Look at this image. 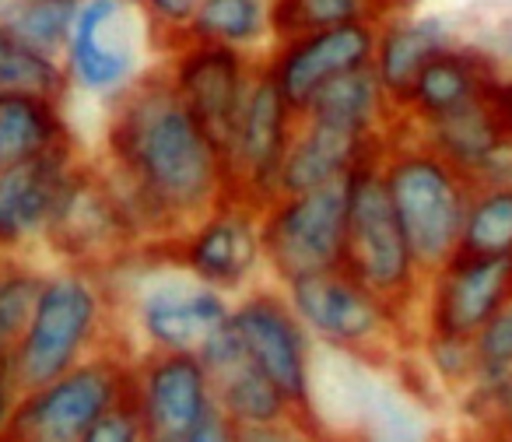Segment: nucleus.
<instances>
[{
	"mask_svg": "<svg viewBox=\"0 0 512 442\" xmlns=\"http://www.w3.org/2000/svg\"><path fill=\"white\" fill-rule=\"evenodd\" d=\"M88 155L64 144L0 172V257H36Z\"/></svg>",
	"mask_w": 512,
	"mask_h": 442,
	"instance_id": "15",
	"label": "nucleus"
},
{
	"mask_svg": "<svg viewBox=\"0 0 512 442\" xmlns=\"http://www.w3.org/2000/svg\"><path fill=\"white\" fill-rule=\"evenodd\" d=\"M474 355L477 383H495V379L512 376V299L474 337Z\"/></svg>",
	"mask_w": 512,
	"mask_h": 442,
	"instance_id": "34",
	"label": "nucleus"
},
{
	"mask_svg": "<svg viewBox=\"0 0 512 442\" xmlns=\"http://www.w3.org/2000/svg\"><path fill=\"white\" fill-rule=\"evenodd\" d=\"M162 74L172 85V92L179 95V102L225 148L256 81L264 74V60L235 53L228 46L190 39L162 60Z\"/></svg>",
	"mask_w": 512,
	"mask_h": 442,
	"instance_id": "12",
	"label": "nucleus"
},
{
	"mask_svg": "<svg viewBox=\"0 0 512 442\" xmlns=\"http://www.w3.org/2000/svg\"><path fill=\"white\" fill-rule=\"evenodd\" d=\"M50 267L36 257H0V358H15Z\"/></svg>",
	"mask_w": 512,
	"mask_h": 442,
	"instance_id": "28",
	"label": "nucleus"
},
{
	"mask_svg": "<svg viewBox=\"0 0 512 442\" xmlns=\"http://www.w3.org/2000/svg\"><path fill=\"white\" fill-rule=\"evenodd\" d=\"M379 176L421 271L432 274L453 253H460L463 218L474 183L442 155H435L418 137V127L404 116L390 127L386 148L379 155Z\"/></svg>",
	"mask_w": 512,
	"mask_h": 442,
	"instance_id": "4",
	"label": "nucleus"
},
{
	"mask_svg": "<svg viewBox=\"0 0 512 442\" xmlns=\"http://www.w3.org/2000/svg\"><path fill=\"white\" fill-rule=\"evenodd\" d=\"M95 165L141 246L169 243L228 197L221 144L179 102L162 64L109 106Z\"/></svg>",
	"mask_w": 512,
	"mask_h": 442,
	"instance_id": "1",
	"label": "nucleus"
},
{
	"mask_svg": "<svg viewBox=\"0 0 512 442\" xmlns=\"http://www.w3.org/2000/svg\"><path fill=\"white\" fill-rule=\"evenodd\" d=\"M130 400L148 439L183 442L214 411V383L197 351H144L134 355Z\"/></svg>",
	"mask_w": 512,
	"mask_h": 442,
	"instance_id": "18",
	"label": "nucleus"
},
{
	"mask_svg": "<svg viewBox=\"0 0 512 442\" xmlns=\"http://www.w3.org/2000/svg\"><path fill=\"white\" fill-rule=\"evenodd\" d=\"M197 355L214 383L218 411L225 414L242 435L271 432V428L302 418V414L288 404L285 393L249 362L239 334L232 330V320L214 330L197 348Z\"/></svg>",
	"mask_w": 512,
	"mask_h": 442,
	"instance_id": "19",
	"label": "nucleus"
},
{
	"mask_svg": "<svg viewBox=\"0 0 512 442\" xmlns=\"http://www.w3.org/2000/svg\"><path fill=\"white\" fill-rule=\"evenodd\" d=\"M295 127H299V113L260 74L232 137L221 148L232 197H242L256 207H267L281 197V169H285Z\"/></svg>",
	"mask_w": 512,
	"mask_h": 442,
	"instance_id": "14",
	"label": "nucleus"
},
{
	"mask_svg": "<svg viewBox=\"0 0 512 442\" xmlns=\"http://www.w3.org/2000/svg\"><path fill=\"white\" fill-rule=\"evenodd\" d=\"M383 148L386 137L351 134V130L299 116L285 169H281V193H309L348 183L362 165L379 162Z\"/></svg>",
	"mask_w": 512,
	"mask_h": 442,
	"instance_id": "20",
	"label": "nucleus"
},
{
	"mask_svg": "<svg viewBox=\"0 0 512 442\" xmlns=\"http://www.w3.org/2000/svg\"><path fill=\"white\" fill-rule=\"evenodd\" d=\"M232 330L239 334L249 362L288 397L302 418H320L313 407V348L285 288L264 281L239 295L232 306Z\"/></svg>",
	"mask_w": 512,
	"mask_h": 442,
	"instance_id": "11",
	"label": "nucleus"
},
{
	"mask_svg": "<svg viewBox=\"0 0 512 442\" xmlns=\"http://www.w3.org/2000/svg\"><path fill=\"white\" fill-rule=\"evenodd\" d=\"M8 4H11V0H0V11H4V8H8Z\"/></svg>",
	"mask_w": 512,
	"mask_h": 442,
	"instance_id": "42",
	"label": "nucleus"
},
{
	"mask_svg": "<svg viewBox=\"0 0 512 442\" xmlns=\"http://www.w3.org/2000/svg\"><path fill=\"white\" fill-rule=\"evenodd\" d=\"M74 141L78 137L64 113V102L36 99V95H0V172Z\"/></svg>",
	"mask_w": 512,
	"mask_h": 442,
	"instance_id": "24",
	"label": "nucleus"
},
{
	"mask_svg": "<svg viewBox=\"0 0 512 442\" xmlns=\"http://www.w3.org/2000/svg\"><path fill=\"white\" fill-rule=\"evenodd\" d=\"M22 383L15 376V365L11 358H0V439H8L11 421L18 414V404H22Z\"/></svg>",
	"mask_w": 512,
	"mask_h": 442,
	"instance_id": "37",
	"label": "nucleus"
},
{
	"mask_svg": "<svg viewBox=\"0 0 512 442\" xmlns=\"http://www.w3.org/2000/svg\"><path fill=\"white\" fill-rule=\"evenodd\" d=\"M67 71L60 60L22 46L0 22V95H36V99L67 102Z\"/></svg>",
	"mask_w": 512,
	"mask_h": 442,
	"instance_id": "30",
	"label": "nucleus"
},
{
	"mask_svg": "<svg viewBox=\"0 0 512 442\" xmlns=\"http://www.w3.org/2000/svg\"><path fill=\"white\" fill-rule=\"evenodd\" d=\"M246 442H337V439L323 428L320 418H295L288 425L271 428V432L246 435Z\"/></svg>",
	"mask_w": 512,
	"mask_h": 442,
	"instance_id": "36",
	"label": "nucleus"
},
{
	"mask_svg": "<svg viewBox=\"0 0 512 442\" xmlns=\"http://www.w3.org/2000/svg\"><path fill=\"white\" fill-rule=\"evenodd\" d=\"M509 299L512 260L453 253L446 264L425 274L418 334H446L474 341Z\"/></svg>",
	"mask_w": 512,
	"mask_h": 442,
	"instance_id": "16",
	"label": "nucleus"
},
{
	"mask_svg": "<svg viewBox=\"0 0 512 442\" xmlns=\"http://www.w3.org/2000/svg\"><path fill=\"white\" fill-rule=\"evenodd\" d=\"M134 4H141V0H134Z\"/></svg>",
	"mask_w": 512,
	"mask_h": 442,
	"instance_id": "44",
	"label": "nucleus"
},
{
	"mask_svg": "<svg viewBox=\"0 0 512 442\" xmlns=\"http://www.w3.org/2000/svg\"><path fill=\"white\" fill-rule=\"evenodd\" d=\"M162 64L148 18L134 0H81L78 25L64 53L71 92L109 106Z\"/></svg>",
	"mask_w": 512,
	"mask_h": 442,
	"instance_id": "7",
	"label": "nucleus"
},
{
	"mask_svg": "<svg viewBox=\"0 0 512 442\" xmlns=\"http://www.w3.org/2000/svg\"><path fill=\"white\" fill-rule=\"evenodd\" d=\"M292 309L316 344L358 362H390L418 341V327L362 285L348 267L285 285Z\"/></svg>",
	"mask_w": 512,
	"mask_h": 442,
	"instance_id": "5",
	"label": "nucleus"
},
{
	"mask_svg": "<svg viewBox=\"0 0 512 442\" xmlns=\"http://www.w3.org/2000/svg\"><path fill=\"white\" fill-rule=\"evenodd\" d=\"M453 43H456L453 29L439 15L407 11V15H386L379 22L372 71H376L379 85L393 99L397 113H400V102L411 92V85L418 81V74Z\"/></svg>",
	"mask_w": 512,
	"mask_h": 442,
	"instance_id": "22",
	"label": "nucleus"
},
{
	"mask_svg": "<svg viewBox=\"0 0 512 442\" xmlns=\"http://www.w3.org/2000/svg\"><path fill=\"white\" fill-rule=\"evenodd\" d=\"M183 442H246V435L232 425L221 411H214L204 425H197Z\"/></svg>",
	"mask_w": 512,
	"mask_h": 442,
	"instance_id": "39",
	"label": "nucleus"
},
{
	"mask_svg": "<svg viewBox=\"0 0 512 442\" xmlns=\"http://www.w3.org/2000/svg\"><path fill=\"white\" fill-rule=\"evenodd\" d=\"M418 137L435 155L446 158L456 172H463L470 183H488L495 165L512 148V141L502 134L484 99L418 127Z\"/></svg>",
	"mask_w": 512,
	"mask_h": 442,
	"instance_id": "23",
	"label": "nucleus"
},
{
	"mask_svg": "<svg viewBox=\"0 0 512 442\" xmlns=\"http://www.w3.org/2000/svg\"><path fill=\"white\" fill-rule=\"evenodd\" d=\"M418 348V362L428 372L439 390L460 397L463 390L477 383V355L474 341L467 337H446V334H418L414 341Z\"/></svg>",
	"mask_w": 512,
	"mask_h": 442,
	"instance_id": "32",
	"label": "nucleus"
},
{
	"mask_svg": "<svg viewBox=\"0 0 512 442\" xmlns=\"http://www.w3.org/2000/svg\"><path fill=\"white\" fill-rule=\"evenodd\" d=\"M137 250H144V246L134 239L127 218L116 207L99 165H95V158H85L57 218H53L43 253L60 267L109 271Z\"/></svg>",
	"mask_w": 512,
	"mask_h": 442,
	"instance_id": "13",
	"label": "nucleus"
},
{
	"mask_svg": "<svg viewBox=\"0 0 512 442\" xmlns=\"http://www.w3.org/2000/svg\"><path fill=\"white\" fill-rule=\"evenodd\" d=\"M460 442H512V435H505V432H467Z\"/></svg>",
	"mask_w": 512,
	"mask_h": 442,
	"instance_id": "41",
	"label": "nucleus"
},
{
	"mask_svg": "<svg viewBox=\"0 0 512 442\" xmlns=\"http://www.w3.org/2000/svg\"><path fill=\"white\" fill-rule=\"evenodd\" d=\"M428 0H386V15H407V11H418Z\"/></svg>",
	"mask_w": 512,
	"mask_h": 442,
	"instance_id": "40",
	"label": "nucleus"
},
{
	"mask_svg": "<svg viewBox=\"0 0 512 442\" xmlns=\"http://www.w3.org/2000/svg\"><path fill=\"white\" fill-rule=\"evenodd\" d=\"M306 116L365 137H390V127L400 120L397 106L386 95V88L379 85L372 67L330 81L313 99V106L306 109Z\"/></svg>",
	"mask_w": 512,
	"mask_h": 442,
	"instance_id": "25",
	"label": "nucleus"
},
{
	"mask_svg": "<svg viewBox=\"0 0 512 442\" xmlns=\"http://www.w3.org/2000/svg\"><path fill=\"white\" fill-rule=\"evenodd\" d=\"M113 348H127V341L106 274L50 264L32 323L11 358L22 390L53 383L81 362Z\"/></svg>",
	"mask_w": 512,
	"mask_h": 442,
	"instance_id": "3",
	"label": "nucleus"
},
{
	"mask_svg": "<svg viewBox=\"0 0 512 442\" xmlns=\"http://www.w3.org/2000/svg\"><path fill=\"white\" fill-rule=\"evenodd\" d=\"M509 435H512V428H509Z\"/></svg>",
	"mask_w": 512,
	"mask_h": 442,
	"instance_id": "45",
	"label": "nucleus"
},
{
	"mask_svg": "<svg viewBox=\"0 0 512 442\" xmlns=\"http://www.w3.org/2000/svg\"><path fill=\"white\" fill-rule=\"evenodd\" d=\"M200 4L204 0H141V11L148 18L151 39H155L162 60L176 46L190 43V29L200 15Z\"/></svg>",
	"mask_w": 512,
	"mask_h": 442,
	"instance_id": "33",
	"label": "nucleus"
},
{
	"mask_svg": "<svg viewBox=\"0 0 512 442\" xmlns=\"http://www.w3.org/2000/svg\"><path fill=\"white\" fill-rule=\"evenodd\" d=\"M267 281L292 285L306 274L337 271L348 257V183L281 193L260 211Z\"/></svg>",
	"mask_w": 512,
	"mask_h": 442,
	"instance_id": "9",
	"label": "nucleus"
},
{
	"mask_svg": "<svg viewBox=\"0 0 512 442\" xmlns=\"http://www.w3.org/2000/svg\"><path fill=\"white\" fill-rule=\"evenodd\" d=\"M498 74H502V64L484 46L456 39L449 50H442L418 74L407 99L400 102V116L407 123H414V127L442 120V116L456 113V109L470 106V102H481Z\"/></svg>",
	"mask_w": 512,
	"mask_h": 442,
	"instance_id": "21",
	"label": "nucleus"
},
{
	"mask_svg": "<svg viewBox=\"0 0 512 442\" xmlns=\"http://www.w3.org/2000/svg\"><path fill=\"white\" fill-rule=\"evenodd\" d=\"M81 0H11L0 11V22L29 50L53 57L64 64V53L71 46L74 25H78Z\"/></svg>",
	"mask_w": 512,
	"mask_h": 442,
	"instance_id": "27",
	"label": "nucleus"
},
{
	"mask_svg": "<svg viewBox=\"0 0 512 442\" xmlns=\"http://www.w3.org/2000/svg\"><path fill=\"white\" fill-rule=\"evenodd\" d=\"M376 36L379 22H355L341 25V29L278 39L264 57V78L285 95L295 113L306 116V109L330 81L372 67Z\"/></svg>",
	"mask_w": 512,
	"mask_h": 442,
	"instance_id": "17",
	"label": "nucleus"
},
{
	"mask_svg": "<svg viewBox=\"0 0 512 442\" xmlns=\"http://www.w3.org/2000/svg\"><path fill=\"white\" fill-rule=\"evenodd\" d=\"M260 211L228 193L221 204H214L204 218L186 225L176 239L162 243L165 257L186 271L193 281L214 288V292L239 299L267 281L264 239H260Z\"/></svg>",
	"mask_w": 512,
	"mask_h": 442,
	"instance_id": "10",
	"label": "nucleus"
},
{
	"mask_svg": "<svg viewBox=\"0 0 512 442\" xmlns=\"http://www.w3.org/2000/svg\"><path fill=\"white\" fill-rule=\"evenodd\" d=\"M386 0H274V36L341 29L355 22H383Z\"/></svg>",
	"mask_w": 512,
	"mask_h": 442,
	"instance_id": "31",
	"label": "nucleus"
},
{
	"mask_svg": "<svg viewBox=\"0 0 512 442\" xmlns=\"http://www.w3.org/2000/svg\"><path fill=\"white\" fill-rule=\"evenodd\" d=\"M460 253L512 260V183H474Z\"/></svg>",
	"mask_w": 512,
	"mask_h": 442,
	"instance_id": "29",
	"label": "nucleus"
},
{
	"mask_svg": "<svg viewBox=\"0 0 512 442\" xmlns=\"http://www.w3.org/2000/svg\"><path fill=\"white\" fill-rule=\"evenodd\" d=\"M134 355L127 348L102 351L60 379L22 393L11 421V442H81L109 411L130 400Z\"/></svg>",
	"mask_w": 512,
	"mask_h": 442,
	"instance_id": "8",
	"label": "nucleus"
},
{
	"mask_svg": "<svg viewBox=\"0 0 512 442\" xmlns=\"http://www.w3.org/2000/svg\"><path fill=\"white\" fill-rule=\"evenodd\" d=\"M344 267L418 327L425 271L414 257L407 232L390 204L379 162L362 165L348 179V257Z\"/></svg>",
	"mask_w": 512,
	"mask_h": 442,
	"instance_id": "6",
	"label": "nucleus"
},
{
	"mask_svg": "<svg viewBox=\"0 0 512 442\" xmlns=\"http://www.w3.org/2000/svg\"><path fill=\"white\" fill-rule=\"evenodd\" d=\"M81 442H148V432H144V421L137 414L134 400H123Z\"/></svg>",
	"mask_w": 512,
	"mask_h": 442,
	"instance_id": "35",
	"label": "nucleus"
},
{
	"mask_svg": "<svg viewBox=\"0 0 512 442\" xmlns=\"http://www.w3.org/2000/svg\"><path fill=\"white\" fill-rule=\"evenodd\" d=\"M484 106L491 109V116L498 120L502 134L512 141V71H502L484 92Z\"/></svg>",
	"mask_w": 512,
	"mask_h": 442,
	"instance_id": "38",
	"label": "nucleus"
},
{
	"mask_svg": "<svg viewBox=\"0 0 512 442\" xmlns=\"http://www.w3.org/2000/svg\"><path fill=\"white\" fill-rule=\"evenodd\" d=\"M190 39L197 43L228 46L235 53L264 60L274 36V0H204L200 15L190 29Z\"/></svg>",
	"mask_w": 512,
	"mask_h": 442,
	"instance_id": "26",
	"label": "nucleus"
},
{
	"mask_svg": "<svg viewBox=\"0 0 512 442\" xmlns=\"http://www.w3.org/2000/svg\"><path fill=\"white\" fill-rule=\"evenodd\" d=\"M102 274L116 299L123 341L134 355L197 351L232 320L235 302L179 271L162 246H144Z\"/></svg>",
	"mask_w": 512,
	"mask_h": 442,
	"instance_id": "2",
	"label": "nucleus"
},
{
	"mask_svg": "<svg viewBox=\"0 0 512 442\" xmlns=\"http://www.w3.org/2000/svg\"><path fill=\"white\" fill-rule=\"evenodd\" d=\"M148 442H162V439H148Z\"/></svg>",
	"mask_w": 512,
	"mask_h": 442,
	"instance_id": "43",
	"label": "nucleus"
}]
</instances>
